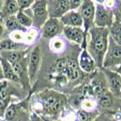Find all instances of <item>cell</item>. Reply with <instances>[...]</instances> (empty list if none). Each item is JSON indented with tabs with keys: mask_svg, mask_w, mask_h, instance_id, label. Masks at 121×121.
Returning a JSON list of instances; mask_svg holds the SVG:
<instances>
[{
	"mask_svg": "<svg viewBox=\"0 0 121 121\" xmlns=\"http://www.w3.org/2000/svg\"><path fill=\"white\" fill-rule=\"evenodd\" d=\"M79 118L82 121H86L88 119V114L86 111H81L79 112Z\"/></svg>",
	"mask_w": 121,
	"mask_h": 121,
	"instance_id": "28",
	"label": "cell"
},
{
	"mask_svg": "<svg viewBox=\"0 0 121 121\" xmlns=\"http://www.w3.org/2000/svg\"><path fill=\"white\" fill-rule=\"evenodd\" d=\"M2 31H3V29H2V27L0 26V35H1V33H2Z\"/></svg>",
	"mask_w": 121,
	"mask_h": 121,
	"instance_id": "31",
	"label": "cell"
},
{
	"mask_svg": "<svg viewBox=\"0 0 121 121\" xmlns=\"http://www.w3.org/2000/svg\"><path fill=\"white\" fill-rule=\"evenodd\" d=\"M16 113H17L16 108H15L14 106H11V107H9L8 108L6 109V117H7V118H12V117H15Z\"/></svg>",
	"mask_w": 121,
	"mask_h": 121,
	"instance_id": "23",
	"label": "cell"
},
{
	"mask_svg": "<svg viewBox=\"0 0 121 121\" xmlns=\"http://www.w3.org/2000/svg\"><path fill=\"white\" fill-rule=\"evenodd\" d=\"M105 75L107 77V80L111 91L115 94L121 93V76L120 74L114 70L105 69Z\"/></svg>",
	"mask_w": 121,
	"mask_h": 121,
	"instance_id": "7",
	"label": "cell"
},
{
	"mask_svg": "<svg viewBox=\"0 0 121 121\" xmlns=\"http://www.w3.org/2000/svg\"><path fill=\"white\" fill-rule=\"evenodd\" d=\"M83 107H84L86 109H92L94 108V103H93V101H91V100H86V101H84Z\"/></svg>",
	"mask_w": 121,
	"mask_h": 121,
	"instance_id": "27",
	"label": "cell"
},
{
	"mask_svg": "<svg viewBox=\"0 0 121 121\" xmlns=\"http://www.w3.org/2000/svg\"><path fill=\"white\" fill-rule=\"evenodd\" d=\"M0 97L4 100H6L7 97V91H6V85H1L0 86Z\"/></svg>",
	"mask_w": 121,
	"mask_h": 121,
	"instance_id": "26",
	"label": "cell"
},
{
	"mask_svg": "<svg viewBox=\"0 0 121 121\" xmlns=\"http://www.w3.org/2000/svg\"><path fill=\"white\" fill-rule=\"evenodd\" d=\"M39 58H40V52H39V48H36L33 50L32 54L30 56V62H29V74H30L31 79L35 77L37 67H38V64H39Z\"/></svg>",
	"mask_w": 121,
	"mask_h": 121,
	"instance_id": "11",
	"label": "cell"
},
{
	"mask_svg": "<svg viewBox=\"0 0 121 121\" xmlns=\"http://www.w3.org/2000/svg\"><path fill=\"white\" fill-rule=\"evenodd\" d=\"M3 64V69H4V73H5V76H6L7 78L12 79V80H17V76L15 72L14 68H13L9 63L6 60H3L2 62Z\"/></svg>",
	"mask_w": 121,
	"mask_h": 121,
	"instance_id": "16",
	"label": "cell"
},
{
	"mask_svg": "<svg viewBox=\"0 0 121 121\" xmlns=\"http://www.w3.org/2000/svg\"><path fill=\"white\" fill-rule=\"evenodd\" d=\"M78 12L82 17L84 27H85V33L86 34L87 31H89L91 27H93L94 20H95V13H96V4L95 2L90 0L83 1L82 5L78 8Z\"/></svg>",
	"mask_w": 121,
	"mask_h": 121,
	"instance_id": "4",
	"label": "cell"
},
{
	"mask_svg": "<svg viewBox=\"0 0 121 121\" xmlns=\"http://www.w3.org/2000/svg\"><path fill=\"white\" fill-rule=\"evenodd\" d=\"M17 6V2H16V1H7L6 3V6H5L6 12L9 15L16 13L18 9Z\"/></svg>",
	"mask_w": 121,
	"mask_h": 121,
	"instance_id": "19",
	"label": "cell"
},
{
	"mask_svg": "<svg viewBox=\"0 0 121 121\" xmlns=\"http://www.w3.org/2000/svg\"><path fill=\"white\" fill-rule=\"evenodd\" d=\"M33 11L35 14V17H41L42 20H45L48 12H47V1H37L33 6Z\"/></svg>",
	"mask_w": 121,
	"mask_h": 121,
	"instance_id": "13",
	"label": "cell"
},
{
	"mask_svg": "<svg viewBox=\"0 0 121 121\" xmlns=\"http://www.w3.org/2000/svg\"><path fill=\"white\" fill-rule=\"evenodd\" d=\"M60 21L65 26L82 27L84 26L83 19L78 11H69L60 18Z\"/></svg>",
	"mask_w": 121,
	"mask_h": 121,
	"instance_id": "8",
	"label": "cell"
},
{
	"mask_svg": "<svg viewBox=\"0 0 121 121\" xmlns=\"http://www.w3.org/2000/svg\"><path fill=\"white\" fill-rule=\"evenodd\" d=\"M47 6H48V13L51 18H61L70 10V4L68 0L49 1L47 2Z\"/></svg>",
	"mask_w": 121,
	"mask_h": 121,
	"instance_id": "5",
	"label": "cell"
},
{
	"mask_svg": "<svg viewBox=\"0 0 121 121\" xmlns=\"http://www.w3.org/2000/svg\"><path fill=\"white\" fill-rule=\"evenodd\" d=\"M64 35L68 40L78 45L83 44L86 41V33L82 27H73V26H64L63 27Z\"/></svg>",
	"mask_w": 121,
	"mask_h": 121,
	"instance_id": "6",
	"label": "cell"
},
{
	"mask_svg": "<svg viewBox=\"0 0 121 121\" xmlns=\"http://www.w3.org/2000/svg\"><path fill=\"white\" fill-rule=\"evenodd\" d=\"M6 27L8 29H11V30H22V26L17 22V19L13 17L6 19Z\"/></svg>",
	"mask_w": 121,
	"mask_h": 121,
	"instance_id": "17",
	"label": "cell"
},
{
	"mask_svg": "<svg viewBox=\"0 0 121 121\" xmlns=\"http://www.w3.org/2000/svg\"><path fill=\"white\" fill-rule=\"evenodd\" d=\"M109 36L117 44L121 46V23L115 21L109 27Z\"/></svg>",
	"mask_w": 121,
	"mask_h": 121,
	"instance_id": "14",
	"label": "cell"
},
{
	"mask_svg": "<svg viewBox=\"0 0 121 121\" xmlns=\"http://www.w3.org/2000/svg\"><path fill=\"white\" fill-rule=\"evenodd\" d=\"M121 65V46L113 40L109 36V45L107 54L105 56L103 67L105 69L116 71Z\"/></svg>",
	"mask_w": 121,
	"mask_h": 121,
	"instance_id": "2",
	"label": "cell"
},
{
	"mask_svg": "<svg viewBox=\"0 0 121 121\" xmlns=\"http://www.w3.org/2000/svg\"><path fill=\"white\" fill-rule=\"evenodd\" d=\"M90 41L87 51L96 62L97 67L102 68L105 56L108 49L109 28L97 27L94 26L89 29Z\"/></svg>",
	"mask_w": 121,
	"mask_h": 121,
	"instance_id": "1",
	"label": "cell"
},
{
	"mask_svg": "<svg viewBox=\"0 0 121 121\" xmlns=\"http://www.w3.org/2000/svg\"><path fill=\"white\" fill-rule=\"evenodd\" d=\"M62 22L57 18H50L43 26V35L45 37H53L56 36L61 30Z\"/></svg>",
	"mask_w": 121,
	"mask_h": 121,
	"instance_id": "9",
	"label": "cell"
},
{
	"mask_svg": "<svg viewBox=\"0 0 121 121\" xmlns=\"http://www.w3.org/2000/svg\"><path fill=\"white\" fill-rule=\"evenodd\" d=\"M116 71H117H117H121V65L119 66V67H118V68H117Z\"/></svg>",
	"mask_w": 121,
	"mask_h": 121,
	"instance_id": "30",
	"label": "cell"
},
{
	"mask_svg": "<svg viewBox=\"0 0 121 121\" xmlns=\"http://www.w3.org/2000/svg\"><path fill=\"white\" fill-rule=\"evenodd\" d=\"M98 103L102 108H112L114 105V98H113L112 92L107 90L102 95H100L98 97Z\"/></svg>",
	"mask_w": 121,
	"mask_h": 121,
	"instance_id": "12",
	"label": "cell"
},
{
	"mask_svg": "<svg viewBox=\"0 0 121 121\" xmlns=\"http://www.w3.org/2000/svg\"><path fill=\"white\" fill-rule=\"evenodd\" d=\"M61 101L60 99L56 96H50L47 98L46 100V108L48 109L50 112H56L61 106Z\"/></svg>",
	"mask_w": 121,
	"mask_h": 121,
	"instance_id": "15",
	"label": "cell"
},
{
	"mask_svg": "<svg viewBox=\"0 0 121 121\" xmlns=\"http://www.w3.org/2000/svg\"><path fill=\"white\" fill-rule=\"evenodd\" d=\"M6 59L9 61L12 65L18 63L20 60V55L17 53V52H10L6 55Z\"/></svg>",
	"mask_w": 121,
	"mask_h": 121,
	"instance_id": "22",
	"label": "cell"
},
{
	"mask_svg": "<svg viewBox=\"0 0 121 121\" xmlns=\"http://www.w3.org/2000/svg\"><path fill=\"white\" fill-rule=\"evenodd\" d=\"M31 4H33V1H28V0H18L17 1V5L20 8H26Z\"/></svg>",
	"mask_w": 121,
	"mask_h": 121,
	"instance_id": "25",
	"label": "cell"
},
{
	"mask_svg": "<svg viewBox=\"0 0 121 121\" xmlns=\"http://www.w3.org/2000/svg\"><path fill=\"white\" fill-rule=\"evenodd\" d=\"M18 47L17 43L13 42L11 40H5L0 42V48L3 49H15Z\"/></svg>",
	"mask_w": 121,
	"mask_h": 121,
	"instance_id": "21",
	"label": "cell"
},
{
	"mask_svg": "<svg viewBox=\"0 0 121 121\" xmlns=\"http://www.w3.org/2000/svg\"><path fill=\"white\" fill-rule=\"evenodd\" d=\"M113 12L115 16V21L121 23V1H115Z\"/></svg>",
	"mask_w": 121,
	"mask_h": 121,
	"instance_id": "20",
	"label": "cell"
},
{
	"mask_svg": "<svg viewBox=\"0 0 121 121\" xmlns=\"http://www.w3.org/2000/svg\"><path fill=\"white\" fill-rule=\"evenodd\" d=\"M63 47V43L62 41H59V40H56L54 42V48L56 49V50H59V49L62 48Z\"/></svg>",
	"mask_w": 121,
	"mask_h": 121,
	"instance_id": "29",
	"label": "cell"
},
{
	"mask_svg": "<svg viewBox=\"0 0 121 121\" xmlns=\"http://www.w3.org/2000/svg\"><path fill=\"white\" fill-rule=\"evenodd\" d=\"M17 19L18 23L21 26H30L32 25V20L28 17H26V15H24L23 13H18L17 16Z\"/></svg>",
	"mask_w": 121,
	"mask_h": 121,
	"instance_id": "18",
	"label": "cell"
},
{
	"mask_svg": "<svg viewBox=\"0 0 121 121\" xmlns=\"http://www.w3.org/2000/svg\"><path fill=\"white\" fill-rule=\"evenodd\" d=\"M117 72L119 73V74H120V76H121V71H117Z\"/></svg>",
	"mask_w": 121,
	"mask_h": 121,
	"instance_id": "32",
	"label": "cell"
},
{
	"mask_svg": "<svg viewBox=\"0 0 121 121\" xmlns=\"http://www.w3.org/2000/svg\"><path fill=\"white\" fill-rule=\"evenodd\" d=\"M82 3H83V1H78V0H71V1H69L71 11H74V9L79 8L80 6L82 5Z\"/></svg>",
	"mask_w": 121,
	"mask_h": 121,
	"instance_id": "24",
	"label": "cell"
},
{
	"mask_svg": "<svg viewBox=\"0 0 121 121\" xmlns=\"http://www.w3.org/2000/svg\"><path fill=\"white\" fill-rule=\"evenodd\" d=\"M96 13L94 24L97 27L109 28L115 22V16L113 9L104 5V3H95Z\"/></svg>",
	"mask_w": 121,
	"mask_h": 121,
	"instance_id": "3",
	"label": "cell"
},
{
	"mask_svg": "<svg viewBox=\"0 0 121 121\" xmlns=\"http://www.w3.org/2000/svg\"><path fill=\"white\" fill-rule=\"evenodd\" d=\"M79 67L83 71L86 73H91L95 70L97 67L96 62L91 56V55L88 53L86 49H84L79 57Z\"/></svg>",
	"mask_w": 121,
	"mask_h": 121,
	"instance_id": "10",
	"label": "cell"
}]
</instances>
